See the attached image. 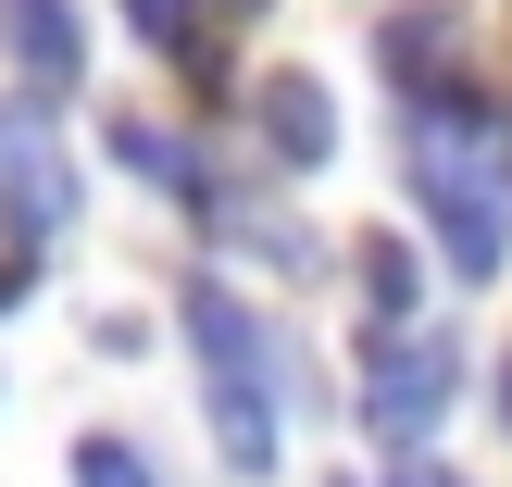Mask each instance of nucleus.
I'll list each match as a JSON object with an SVG mask.
<instances>
[{
    "mask_svg": "<svg viewBox=\"0 0 512 487\" xmlns=\"http://www.w3.org/2000/svg\"><path fill=\"white\" fill-rule=\"evenodd\" d=\"M0 63H13V88L63 100L75 75H88V13H75V0H0Z\"/></svg>",
    "mask_w": 512,
    "mask_h": 487,
    "instance_id": "obj_5",
    "label": "nucleus"
},
{
    "mask_svg": "<svg viewBox=\"0 0 512 487\" xmlns=\"http://www.w3.org/2000/svg\"><path fill=\"white\" fill-rule=\"evenodd\" d=\"M75 487H163L138 438H75Z\"/></svg>",
    "mask_w": 512,
    "mask_h": 487,
    "instance_id": "obj_12",
    "label": "nucleus"
},
{
    "mask_svg": "<svg viewBox=\"0 0 512 487\" xmlns=\"http://www.w3.org/2000/svg\"><path fill=\"white\" fill-rule=\"evenodd\" d=\"M388 487H463V475H450V463H425V438H413V450L388 463Z\"/></svg>",
    "mask_w": 512,
    "mask_h": 487,
    "instance_id": "obj_13",
    "label": "nucleus"
},
{
    "mask_svg": "<svg viewBox=\"0 0 512 487\" xmlns=\"http://www.w3.org/2000/svg\"><path fill=\"white\" fill-rule=\"evenodd\" d=\"M350 275H363V325H413L425 313V263H413V238H388V225L350 250Z\"/></svg>",
    "mask_w": 512,
    "mask_h": 487,
    "instance_id": "obj_10",
    "label": "nucleus"
},
{
    "mask_svg": "<svg viewBox=\"0 0 512 487\" xmlns=\"http://www.w3.org/2000/svg\"><path fill=\"white\" fill-rule=\"evenodd\" d=\"M500 425H512V363H500Z\"/></svg>",
    "mask_w": 512,
    "mask_h": 487,
    "instance_id": "obj_14",
    "label": "nucleus"
},
{
    "mask_svg": "<svg viewBox=\"0 0 512 487\" xmlns=\"http://www.w3.org/2000/svg\"><path fill=\"white\" fill-rule=\"evenodd\" d=\"M125 25H138L150 50H163L188 88H225V63H213V25H200V0H125Z\"/></svg>",
    "mask_w": 512,
    "mask_h": 487,
    "instance_id": "obj_11",
    "label": "nucleus"
},
{
    "mask_svg": "<svg viewBox=\"0 0 512 487\" xmlns=\"http://www.w3.org/2000/svg\"><path fill=\"white\" fill-rule=\"evenodd\" d=\"M250 125H263L275 175H325L338 163V100H325V75H300V63H275L263 88H250Z\"/></svg>",
    "mask_w": 512,
    "mask_h": 487,
    "instance_id": "obj_4",
    "label": "nucleus"
},
{
    "mask_svg": "<svg viewBox=\"0 0 512 487\" xmlns=\"http://www.w3.org/2000/svg\"><path fill=\"white\" fill-rule=\"evenodd\" d=\"M375 50H388V88L413 100V88H438V75H450V50H463V13H450V0H413V13H388V25H375Z\"/></svg>",
    "mask_w": 512,
    "mask_h": 487,
    "instance_id": "obj_9",
    "label": "nucleus"
},
{
    "mask_svg": "<svg viewBox=\"0 0 512 487\" xmlns=\"http://www.w3.org/2000/svg\"><path fill=\"white\" fill-rule=\"evenodd\" d=\"M175 325H188L200 375H263L275 363V350H263V313H250L225 275H188V288H175Z\"/></svg>",
    "mask_w": 512,
    "mask_h": 487,
    "instance_id": "obj_6",
    "label": "nucleus"
},
{
    "mask_svg": "<svg viewBox=\"0 0 512 487\" xmlns=\"http://www.w3.org/2000/svg\"><path fill=\"white\" fill-rule=\"evenodd\" d=\"M463 400V325H375L363 338V388H350V413H363V438H388V450H413L425 425Z\"/></svg>",
    "mask_w": 512,
    "mask_h": 487,
    "instance_id": "obj_2",
    "label": "nucleus"
},
{
    "mask_svg": "<svg viewBox=\"0 0 512 487\" xmlns=\"http://www.w3.org/2000/svg\"><path fill=\"white\" fill-rule=\"evenodd\" d=\"M213 13H263V0H213Z\"/></svg>",
    "mask_w": 512,
    "mask_h": 487,
    "instance_id": "obj_15",
    "label": "nucleus"
},
{
    "mask_svg": "<svg viewBox=\"0 0 512 487\" xmlns=\"http://www.w3.org/2000/svg\"><path fill=\"white\" fill-rule=\"evenodd\" d=\"M413 200H425V225H438L463 288L512 275V150L488 138V100L450 88V75L413 88Z\"/></svg>",
    "mask_w": 512,
    "mask_h": 487,
    "instance_id": "obj_1",
    "label": "nucleus"
},
{
    "mask_svg": "<svg viewBox=\"0 0 512 487\" xmlns=\"http://www.w3.org/2000/svg\"><path fill=\"white\" fill-rule=\"evenodd\" d=\"M200 413H213V450L238 475H275V400H263V375H200Z\"/></svg>",
    "mask_w": 512,
    "mask_h": 487,
    "instance_id": "obj_8",
    "label": "nucleus"
},
{
    "mask_svg": "<svg viewBox=\"0 0 512 487\" xmlns=\"http://www.w3.org/2000/svg\"><path fill=\"white\" fill-rule=\"evenodd\" d=\"M100 150H113L125 175H150V188H175L188 213H213V200H225L213 175H200V150L175 138V125H150V113H113V125H100Z\"/></svg>",
    "mask_w": 512,
    "mask_h": 487,
    "instance_id": "obj_7",
    "label": "nucleus"
},
{
    "mask_svg": "<svg viewBox=\"0 0 512 487\" xmlns=\"http://www.w3.org/2000/svg\"><path fill=\"white\" fill-rule=\"evenodd\" d=\"M63 225H75V163L38 138V125H13V138H0V238H13V250H50Z\"/></svg>",
    "mask_w": 512,
    "mask_h": 487,
    "instance_id": "obj_3",
    "label": "nucleus"
}]
</instances>
